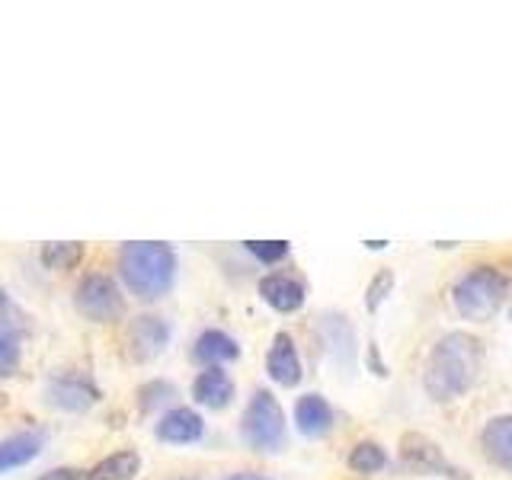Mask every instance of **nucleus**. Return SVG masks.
Returning a JSON list of instances; mask_svg holds the SVG:
<instances>
[{"mask_svg": "<svg viewBox=\"0 0 512 480\" xmlns=\"http://www.w3.org/2000/svg\"><path fill=\"white\" fill-rule=\"evenodd\" d=\"M304 295H308L304 282L295 279V276H288V272H269V276L260 279V298L279 314L298 311L304 304Z\"/></svg>", "mask_w": 512, "mask_h": 480, "instance_id": "nucleus-10", "label": "nucleus"}, {"mask_svg": "<svg viewBox=\"0 0 512 480\" xmlns=\"http://www.w3.org/2000/svg\"><path fill=\"white\" fill-rule=\"evenodd\" d=\"M240 436L253 448V452H282L285 445V413L279 407V400L272 397V391L260 388L253 391L250 404L240 416Z\"/></svg>", "mask_w": 512, "mask_h": 480, "instance_id": "nucleus-4", "label": "nucleus"}, {"mask_svg": "<svg viewBox=\"0 0 512 480\" xmlns=\"http://www.w3.org/2000/svg\"><path fill=\"white\" fill-rule=\"evenodd\" d=\"M224 480H272L266 474H256V471H237V474H228Z\"/></svg>", "mask_w": 512, "mask_h": 480, "instance_id": "nucleus-25", "label": "nucleus"}, {"mask_svg": "<svg viewBox=\"0 0 512 480\" xmlns=\"http://www.w3.org/2000/svg\"><path fill=\"white\" fill-rule=\"evenodd\" d=\"M119 272L135 298L157 301L176 282V253L164 240H135L119 250Z\"/></svg>", "mask_w": 512, "mask_h": 480, "instance_id": "nucleus-2", "label": "nucleus"}, {"mask_svg": "<svg viewBox=\"0 0 512 480\" xmlns=\"http://www.w3.org/2000/svg\"><path fill=\"white\" fill-rule=\"evenodd\" d=\"M45 400L58 410L84 413L100 400V391H96V384L84 372H58L52 381H48Z\"/></svg>", "mask_w": 512, "mask_h": 480, "instance_id": "nucleus-7", "label": "nucleus"}, {"mask_svg": "<svg viewBox=\"0 0 512 480\" xmlns=\"http://www.w3.org/2000/svg\"><path fill=\"white\" fill-rule=\"evenodd\" d=\"M295 423L298 432L308 439H320L336 426V413L320 394H304L298 404H295Z\"/></svg>", "mask_w": 512, "mask_h": 480, "instance_id": "nucleus-14", "label": "nucleus"}, {"mask_svg": "<svg viewBox=\"0 0 512 480\" xmlns=\"http://www.w3.org/2000/svg\"><path fill=\"white\" fill-rule=\"evenodd\" d=\"M192 356H196L199 362H208L212 368H218L221 362L237 359L240 356V346H237L234 336H228L224 330H205V333H199Z\"/></svg>", "mask_w": 512, "mask_h": 480, "instance_id": "nucleus-16", "label": "nucleus"}, {"mask_svg": "<svg viewBox=\"0 0 512 480\" xmlns=\"http://www.w3.org/2000/svg\"><path fill=\"white\" fill-rule=\"evenodd\" d=\"M346 464H349V471H356V474H378L388 468V452H384L378 442L362 439L349 448Z\"/></svg>", "mask_w": 512, "mask_h": 480, "instance_id": "nucleus-18", "label": "nucleus"}, {"mask_svg": "<svg viewBox=\"0 0 512 480\" xmlns=\"http://www.w3.org/2000/svg\"><path fill=\"white\" fill-rule=\"evenodd\" d=\"M202 436H205L202 416L189 407H173L160 416V423H157V439L167 445H189V442H199Z\"/></svg>", "mask_w": 512, "mask_h": 480, "instance_id": "nucleus-11", "label": "nucleus"}, {"mask_svg": "<svg viewBox=\"0 0 512 480\" xmlns=\"http://www.w3.org/2000/svg\"><path fill=\"white\" fill-rule=\"evenodd\" d=\"M141 471V458L132 448H125V452H116L103 458L100 464H93L87 471V480H135Z\"/></svg>", "mask_w": 512, "mask_h": 480, "instance_id": "nucleus-17", "label": "nucleus"}, {"mask_svg": "<svg viewBox=\"0 0 512 480\" xmlns=\"http://www.w3.org/2000/svg\"><path fill=\"white\" fill-rule=\"evenodd\" d=\"M480 452L500 471H512V416H493L480 429Z\"/></svg>", "mask_w": 512, "mask_h": 480, "instance_id": "nucleus-12", "label": "nucleus"}, {"mask_svg": "<svg viewBox=\"0 0 512 480\" xmlns=\"http://www.w3.org/2000/svg\"><path fill=\"white\" fill-rule=\"evenodd\" d=\"M20 343H23V333L16 327V311L10 298L4 301V340H0V368L4 375L16 372V362H20Z\"/></svg>", "mask_w": 512, "mask_h": 480, "instance_id": "nucleus-19", "label": "nucleus"}, {"mask_svg": "<svg viewBox=\"0 0 512 480\" xmlns=\"http://www.w3.org/2000/svg\"><path fill=\"white\" fill-rule=\"evenodd\" d=\"M36 480H87V471L80 468H55V471H45Z\"/></svg>", "mask_w": 512, "mask_h": 480, "instance_id": "nucleus-24", "label": "nucleus"}, {"mask_svg": "<svg viewBox=\"0 0 512 480\" xmlns=\"http://www.w3.org/2000/svg\"><path fill=\"white\" fill-rule=\"evenodd\" d=\"M39 260L45 269H74L80 260H84V244H74V240H58V244H45Z\"/></svg>", "mask_w": 512, "mask_h": 480, "instance_id": "nucleus-20", "label": "nucleus"}, {"mask_svg": "<svg viewBox=\"0 0 512 480\" xmlns=\"http://www.w3.org/2000/svg\"><path fill=\"white\" fill-rule=\"evenodd\" d=\"M400 458L413 474H445L452 480H468L464 471H458L452 461L442 455L439 442L426 439L423 432H404L400 436Z\"/></svg>", "mask_w": 512, "mask_h": 480, "instance_id": "nucleus-6", "label": "nucleus"}, {"mask_svg": "<svg viewBox=\"0 0 512 480\" xmlns=\"http://www.w3.org/2000/svg\"><path fill=\"white\" fill-rule=\"evenodd\" d=\"M244 247H247L260 263H266V266L279 263V260H285V256H288V244H285V240H247Z\"/></svg>", "mask_w": 512, "mask_h": 480, "instance_id": "nucleus-23", "label": "nucleus"}, {"mask_svg": "<svg viewBox=\"0 0 512 480\" xmlns=\"http://www.w3.org/2000/svg\"><path fill=\"white\" fill-rule=\"evenodd\" d=\"M192 397L208 410H221L231 404L234 381L228 378V372H221V368H205V372H199L196 381H192Z\"/></svg>", "mask_w": 512, "mask_h": 480, "instance_id": "nucleus-15", "label": "nucleus"}, {"mask_svg": "<svg viewBox=\"0 0 512 480\" xmlns=\"http://www.w3.org/2000/svg\"><path fill=\"white\" fill-rule=\"evenodd\" d=\"M45 445V432L42 429H16L0 442V471L13 474L16 468H23L32 458L42 452Z\"/></svg>", "mask_w": 512, "mask_h": 480, "instance_id": "nucleus-13", "label": "nucleus"}, {"mask_svg": "<svg viewBox=\"0 0 512 480\" xmlns=\"http://www.w3.org/2000/svg\"><path fill=\"white\" fill-rule=\"evenodd\" d=\"M173 394L176 391H173L170 381H151V384H144V388L138 391V407H141V413H151L157 407H164Z\"/></svg>", "mask_w": 512, "mask_h": 480, "instance_id": "nucleus-21", "label": "nucleus"}, {"mask_svg": "<svg viewBox=\"0 0 512 480\" xmlns=\"http://www.w3.org/2000/svg\"><path fill=\"white\" fill-rule=\"evenodd\" d=\"M391 288H394V272L391 269L375 272V279L368 282V288H365V308L375 314L381 308V301L391 295Z\"/></svg>", "mask_w": 512, "mask_h": 480, "instance_id": "nucleus-22", "label": "nucleus"}, {"mask_svg": "<svg viewBox=\"0 0 512 480\" xmlns=\"http://www.w3.org/2000/svg\"><path fill=\"white\" fill-rule=\"evenodd\" d=\"M480 362H484V346L474 333L452 330L445 333L436 346L429 349L423 365V388L436 404H452L464 397L480 375Z\"/></svg>", "mask_w": 512, "mask_h": 480, "instance_id": "nucleus-1", "label": "nucleus"}, {"mask_svg": "<svg viewBox=\"0 0 512 480\" xmlns=\"http://www.w3.org/2000/svg\"><path fill=\"white\" fill-rule=\"evenodd\" d=\"M509 276L496 266H471L452 288V304L464 320H487L509 295Z\"/></svg>", "mask_w": 512, "mask_h": 480, "instance_id": "nucleus-3", "label": "nucleus"}, {"mask_svg": "<svg viewBox=\"0 0 512 480\" xmlns=\"http://www.w3.org/2000/svg\"><path fill=\"white\" fill-rule=\"evenodd\" d=\"M74 304L93 324H109V320H116L122 314V292L106 272H90V276L80 279Z\"/></svg>", "mask_w": 512, "mask_h": 480, "instance_id": "nucleus-5", "label": "nucleus"}, {"mask_svg": "<svg viewBox=\"0 0 512 480\" xmlns=\"http://www.w3.org/2000/svg\"><path fill=\"white\" fill-rule=\"evenodd\" d=\"M509 317H512V308H509Z\"/></svg>", "mask_w": 512, "mask_h": 480, "instance_id": "nucleus-26", "label": "nucleus"}, {"mask_svg": "<svg viewBox=\"0 0 512 480\" xmlns=\"http://www.w3.org/2000/svg\"><path fill=\"white\" fill-rule=\"evenodd\" d=\"M170 343V324L164 317L154 314H141L132 320V330H128V346H132L135 359H154L164 352V346Z\"/></svg>", "mask_w": 512, "mask_h": 480, "instance_id": "nucleus-9", "label": "nucleus"}, {"mask_svg": "<svg viewBox=\"0 0 512 480\" xmlns=\"http://www.w3.org/2000/svg\"><path fill=\"white\" fill-rule=\"evenodd\" d=\"M266 372L269 378L279 384V388H295L301 381V359H298V349L292 333H276L272 336V346L266 352Z\"/></svg>", "mask_w": 512, "mask_h": 480, "instance_id": "nucleus-8", "label": "nucleus"}]
</instances>
